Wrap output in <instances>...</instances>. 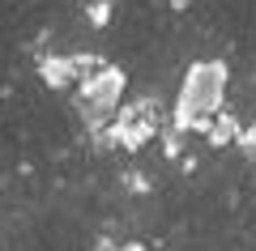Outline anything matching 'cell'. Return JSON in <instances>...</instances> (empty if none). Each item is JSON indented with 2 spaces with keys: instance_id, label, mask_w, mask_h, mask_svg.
Instances as JSON below:
<instances>
[{
  "instance_id": "6da1fadb",
  "label": "cell",
  "mask_w": 256,
  "mask_h": 251,
  "mask_svg": "<svg viewBox=\"0 0 256 251\" xmlns=\"http://www.w3.org/2000/svg\"><path fill=\"white\" fill-rule=\"evenodd\" d=\"M226 85H230V72L222 60H196L188 72H184V85H180V102H175V128L184 132H205L210 119L222 111L226 102Z\"/></svg>"
},
{
  "instance_id": "7a4b0ae2",
  "label": "cell",
  "mask_w": 256,
  "mask_h": 251,
  "mask_svg": "<svg viewBox=\"0 0 256 251\" xmlns=\"http://www.w3.org/2000/svg\"><path fill=\"white\" fill-rule=\"evenodd\" d=\"M120 98H124V72L111 68V64H102L98 72H90L86 81H77V102L120 111Z\"/></svg>"
},
{
  "instance_id": "3957f363",
  "label": "cell",
  "mask_w": 256,
  "mask_h": 251,
  "mask_svg": "<svg viewBox=\"0 0 256 251\" xmlns=\"http://www.w3.org/2000/svg\"><path fill=\"white\" fill-rule=\"evenodd\" d=\"M38 68H43V81L52 85V90H68V85H77L68 55H43V60H38Z\"/></svg>"
}]
</instances>
